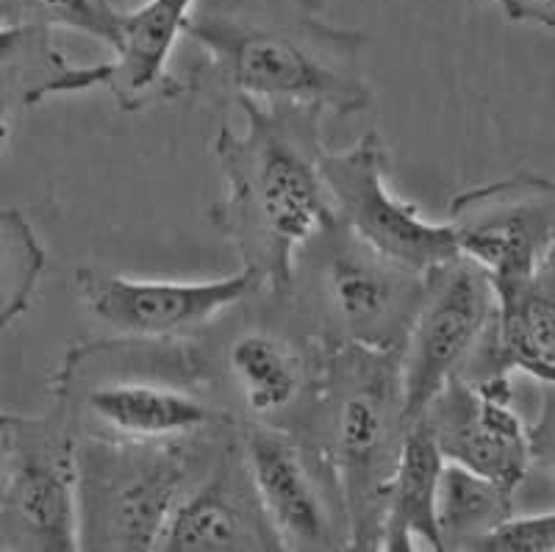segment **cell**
Wrapping results in <instances>:
<instances>
[{
	"label": "cell",
	"mask_w": 555,
	"mask_h": 552,
	"mask_svg": "<svg viewBox=\"0 0 555 552\" xmlns=\"http://www.w3.org/2000/svg\"><path fill=\"white\" fill-rule=\"evenodd\" d=\"M183 37L203 53L190 92L304 103L336 117L373 103L364 31L322 17V0H197Z\"/></svg>",
	"instance_id": "obj_1"
},
{
	"label": "cell",
	"mask_w": 555,
	"mask_h": 552,
	"mask_svg": "<svg viewBox=\"0 0 555 552\" xmlns=\"http://www.w3.org/2000/svg\"><path fill=\"white\" fill-rule=\"evenodd\" d=\"M245 131L220 126L215 156L222 197L211 222L242 256V267L286 297L292 264L306 239L334 220L322 181V108L240 98Z\"/></svg>",
	"instance_id": "obj_2"
},
{
	"label": "cell",
	"mask_w": 555,
	"mask_h": 552,
	"mask_svg": "<svg viewBox=\"0 0 555 552\" xmlns=\"http://www.w3.org/2000/svg\"><path fill=\"white\" fill-rule=\"evenodd\" d=\"M51 406L81 436L178 441L236 425L192 339L76 342L51 377Z\"/></svg>",
	"instance_id": "obj_3"
},
{
	"label": "cell",
	"mask_w": 555,
	"mask_h": 552,
	"mask_svg": "<svg viewBox=\"0 0 555 552\" xmlns=\"http://www.w3.org/2000/svg\"><path fill=\"white\" fill-rule=\"evenodd\" d=\"M400 352L325 347L304 422L345 497L350 550H380L386 491L409 436Z\"/></svg>",
	"instance_id": "obj_4"
},
{
	"label": "cell",
	"mask_w": 555,
	"mask_h": 552,
	"mask_svg": "<svg viewBox=\"0 0 555 552\" xmlns=\"http://www.w3.org/2000/svg\"><path fill=\"white\" fill-rule=\"evenodd\" d=\"M425 290L428 272L375 251L334 217L297 251L286 303L322 347L400 352Z\"/></svg>",
	"instance_id": "obj_5"
},
{
	"label": "cell",
	"mask_w": 555,
	"mask_h": 552,
	"mask_svg": "<svg viewBox=\"0 0 555 552\" xmlns=\"http://www.w3.org/2000/svg\"><path fill=\"white\" fill-rule=\"evenodd\" d=\"M240 422L178 441H117L76 434L78 547L156 550L186 491L206 475Z\"/></svg>",
	"instance_id": "obj_6"
},
{
	"label": "cell",
	"mask_w": 555,
	"mask_h": 552,
	"mask_svg": "<svg viewBox=\"0 0 555 552\" xmlns=\"http://www.w3.org/2000/svg\"><path fill=\"white\" fill-rule=\"evenodd\" d=\"M0 550H81L76 431L53 406L42 416L12 420L0 489Z\"/></svg>",
	"instance_id": "obj_7"
},
{
	"label": "cell",
	"mask_w": 555,
	"mask_h": 552,
	"mask_svg": "<svg viewBox=\"0 0 555 552\" xmlns=\"http://www.w3.org/2000/svg\"><path fill=\"white\" fill-rule=\"evenodd\" d=\"M240 441L281 550H350L339 480L309 436L286 425L240 420Z\"/></svg>",
	"instance_id": "obj_8"
},
{
	"label": "cell",
	"mask_w": 555,
	"mask_h": 552,
	"mask_svg": "<svg viewBox=\"0 0 555 552\" xmlns=\"http://www.w3.org/2000/svg\"><path fill=\"white\" fill-rule=\"evenodd\" d=\"M217 356L220 364H201L217 395L222 383L234 391L242 406L240 420L286 427L304 422L325 347L297 322L286 297L270 295V314L231 328Z\"/></svg>",
	"instance_id": "obj_9"
},
{
	"label": "cell",
	"mask_w": 555,
	"mask_h": 552,
	"mask_svg": "<svg viewBox=\"0 0 555 552\" xmlns=\"http://www.w3.org/2000/svg\"><path fill=\"white\" fill-rule=\"evenodd\" d=\"M498 311L500 297L492 278L467 256L428 272L425 300L400 350L411 425L450 381L467 372L489 339Z\"/></svg>",
	"instance_id": "obj_10"
},
{
	"label": "cell",
	"mask_w": 555,
	"mask_h": 552,
	"mask_svg": "<svg viewBox=\"0 0 555 552\" xmlns=\"http://www.w3.org/2000/svg\"><path fill=\"white\" fill-rule=\"evenodd\" d=\"M320 170L336 220L375 251L423 272L461 256L450 222L425 220L391 192L389 151L378 131L361 133L347 151H325Z\"/></svg>",
	"instance_id": "obj_11"
},
{
	"label": "cell",
	"mask_w": 555,
	"mask_h": 552,
	"mask_svg": "<svg viewBox=\"0 0 555 552\" xmlns=\"http://www.w3.org/2000/svg\"><path fill=\"white\" fill-rule=\"evenodd\" d=\"M76 290L117 336L151 342L197 339L231 308L267 292L247 267L211 281H153L83 267L76 272Z\"/></svg>",
	"instance_id": "obj_12"
},
{
	"label": "cell",
	"mask_w": 555,
	"mask_h": 552,
	"mask_svg": "<svg viewBox=\"0 0 555 552\" xmlns=\"http://www.w3.org/2000/svg\"><path fill=\"white\" fill-rule=\"evenodd\" d=\"M448 222L461 256L483 267L494 290H508L542 272L555 242V183L519 172L464 189Z\"/></svg>",
	"instance_id": "obj_13"
},
{
	"label": "cell",
	"mask_w": 555,
	"mask_h": 552,
	"mask_svg": "<svg viewBox=\"0 0 555 552\" xmlns=\"http://www.w3.org/2000/svg\"><path fill=\"white\" fill-rule=\"evenodd\" d=\"M442 459L467 466L517 495L530 466L528 425L514 411L512 375L455 377L420 416Z\"/></svg>",
	"instance_id": "obj_14"
},
{
	"label": "cell",
	"mask_w": 555,
	"mask_h": 552,
	"mask_svg": "<svg viewBox=\"0 0 555 552\" xmlns=\"http://www.w3.org/2000/svg\"><path fill=\"white\" fill-rule=\"evenodd\" d=\"M156 550H281V541L267 519L261 497L247 470L240 427L222 447L220 455L211 461L206 475L178 502Z\"/></svg>",
	"instance_id": "obj_15"
},
{
	"label": "cell",
	"mask_w": 555,
	"mask_h": 552,
	"mask_svg": "<svg viewBox=\"0 0 555 552\" xmlns=\"http://www.w3.org/2000/svg\"><path fill=\"white\" fill-rule=\"evenodd\" d=\"M195 3L197 0H147L133 12H126L120 48L114 51L112 62L69 67L53 84L51 98L103 87L122 112H145L153 103L176 101L178 94H186V78L172 76L167 64Z\"/></svg>",
	"instance_id": "obj_16"
},
{
	"label": "cell",
	"mask_w": 555,
	"mask_h": 552,
	"mask_svg": "<svg viewBox=\"0 0 555 552\" xmlns=\"http://www.w3.org/2000/svg\"><path fill=\"white\" fill-rule=\"evenodd\" d=\"M498 297V322L461 377L483 381L517 372L537 383H555V283L542 270L500 290Z\"/></svg>",
	"instance_id": "obj_17"
},
{
	"label": "cell",
	"mask_w": 555,
	"mask_h": 552,
	"mask_svg": "<svg viewBox=\"0 0 555 552\" xmlns=\"http://www.w3.org/2000/svg\"><path fill=\"white\" fill-rule=\"evenodd\" d=\"M444 459L423 420L409 427L398 470L386 491L380 550L411 552L416 541L428 550H442L436 525V491Z\"/></svg>",
	"instance_id": "obj_18"
},
{
	"label": "cell",
	"mask_w": 555,
	"mask_h": 552,
	"mask_svg": "<svg viewBox=\"0 0 555 552\" xmlns=\"http://www.w3.org/2000/svg\"><path fill=\"white\" fill-rule=\"evenodd\" d=\"M69 69L53 48L51 31L34 23L0 26V147L23 108L51 98V89Z\"/></svg>",
	"instance_id": "obj_19"
},
{
	"label": "cell",
	"mask_w": 555,
	"mask_h": 552,
	"mask_svg": "<svg viewBox=\"0 0 555 552\" xmlns=\"http://www.w3.org/2000/svg\"><path fill=\"white\" fill-rule=\"evenodd\" d=\"M514 516V491L467 466L444 461L436 491L442 550H478L480 541Z\"/></svg>",
	"instance_id": "obj_20"
},
{
	"label": "cell",
	"mask_w": 555,
	"mask_h": 552,
	"mask_svg": "<svg viewBox=\"0 0 555 552\" xmlns=\"http://www.w3.org/2000/svg\"><path fill=\"white\" fill-rule=\"evenodd\" d=\"M44 261L42 242L23 211L0 206V333L28 311Z\"/></svg>",
	"instance_id": "obj_21"
},
{
	"label": "cell",
	"mask_w": 555,
	"mask_h": 552,
	"mask_svg": "<svg viewBox=\"0 0 555 552\" xmlns=\"http://www.w3.org/2000/svg\"><path fill=\"white\" fill-rule=\"evenodd\" d=\"M7 7L12 9L9 23H34L48 31L69 28L101 39L112 51L120 48L126 12L114 7V0H7Z\"/></svg>",
	"instance_id": "obj_22"
},
{
	"label": "cell",
	"mask_w": 555,
	"mask_h": 552,
	"mask_svg": "<svg viewBox=\"0 0 555 552\" xmlns=\"http://www.w3.org/2000/svg\"><path fill=\"white\" fill-rule=\"evenodd\" d=\"M480 552H555V509L508 516L478 547Z\"/></svg>",
	"instance_id": "obj_23"
},
{
	"label": "cell",
	"mask_w": 555,
	"mask_h": 552,
	"mask_svg": "<svg viewBox=\"0 0 555 552\" xmlns=\"http://www.w3.org/2000/svg\"><path fill=\"white\" fill-rule=\"evenodd\" d=\"M537 416L528 422L530 461L555 480V383H539Z\"/></svg>",
	"instance_id": "obj_24"
},
{
	"label": "cell",
	"mask_w": 555,
	"mask_h": 552,
	"mask_svg": "<svg viewBox=\"0 0 555 552\" xmlns=\"http://www.w3.org/2000/svg\"><path fill=\"white\" fill-rule=\"evenodd\" d=\"M505 12V17L517 23L555 28V0H492Z\"/></svg>",
	"instance_id": "obj_25"
},
{
	"label": "cell",
	"mask_w": 555,
	"mask_h": 552,
	"mask_svg": "<svg viewBox=\"0 0 555 552\" xmlns=\"http://www.w3.org/2000/svg\"><path fill=\"white\" fill-rule=\"evenodd\" d=\"M12 420H14V414H9V411H0V452H7L9 431H12Z\"/></svg>",
	"instance_id": "obj_26"
},
{
	"label": "cell",
	"mask_w": 555,
	"mask_h": 552,
	"mask_svg": "<svg viewBox=\"0 0 555 552\" xmlns=\"http://www.w3.org/2000/svg\"><path fill=\"white\" fill-rule=\"evenodd\" d=\"M542 270L547 272V275H550V281L555 283V242H553V247H550L547 258H544V267H542Z\"/></svg>",
	"instance_id": "obj_27"
},
{
	"label": "cell",
	"mask_w": 555,
	"mask_h": 552,
	"mask_svg": "<svg viewBox=\"0 0 555 552\" xmlns=\"http://www.w3.org/2000/svg\"><path fill=\"white\" fill-rule=\"evenodd\" d=\"M3 480H7V452H0V489H3Z\"/></svg>",
	"instance_id": "obj_28"
}]
</instances>
